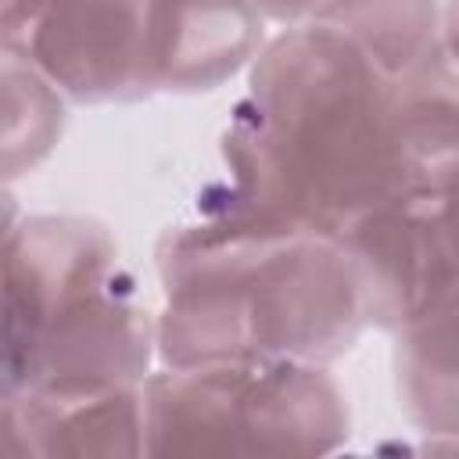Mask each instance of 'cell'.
I'll list each match as a JSON object with an SVG mask.
<instances>
[{"instance_id": "cell-1", "label": "cell", "mask_w": 459, "mask_h": 459, "mask_svg": "<svg viewBox=\"0 0 459 459\" xmlns=\"http://www.w3.org/2000/svg\"><path fill=\"white\" fill-rule=\"evenodd\" d=\"M230 190L219 212L341 237L423 165L394 79L341 29L305 18L262 47L222 133Z\"/></svg>"}, {"instance_id": "cell-2", "label": "cell", "mask_w": 459, "mask_h": 459, "mask_svg": "<svg viewBox=\"0 0 459 459\" xmlns=\"http://www.w3.org/2000/svg\"><path fill=\"white\" fill-rule=\"evenodd\" d=\"M165 305L158 359H341L366 326L359 276L333 237L265 226L219 208L158 240Z\"/></svg>"}, {"instance_id": "cell-3", "label": "cell", "mask_w": 459, "mask_h": 459, "mask_svg": "<svg viewBox=\"0 0 459 459\" xmlns=\"http://www.w3.org/2000/svg\"><path fill=\"white\" fill-rule=\"evenodd\" d=\"M154 351L158 319L97 219L29 215L7 230L4 394L143 384Z\"/></svg>"}, {"instance_id": "cell-4", "label": "cell", "mask_w": 459, "mask_h": 459, "mask_svg": "<svg viewBox=\"0 0 459 459\" xmlns=\"http://www.w3.org/2000/svg\"><path fill=\"white\" fill-rule=\"evenodd\" d=\"M143 455L301 459L348 437V402L319 362L237 359L165 366L143 380Z\"/></svg>"}, {"instance_id": "cell-5", "label": "cell", "mask_w": 459, "mask_h": 459, "mask_svg": "<svg viewBox=\"0 0 459 459\" xmlns=\"http://www.w3.org/2000/svg\"><path fill=\"white\" fill-rule=\"evenodd\" d=\"M366 323L402 333L459 294V158L423 165L341 237Z\"/></svg>"}, {"instance_id": "cell-6", "label": "cell", "mask_w": 459, "mask_h": 459, "mask_svg": "<svg viewBox=\"0 0 459 459\" xmlns=\"http://www.w3.org/2000/svg\"><path fill=\"white\" fill-rule=\"evenodd\" d=\"M0 39L79 104L151 93L147 0H4Z\"/></svg>"}, {"instance_id": "cell-7", "label": "cell", "mask_w": 459, "mask_h": 459, "mask_svg": "<svg viewBox=\"0 0 459 459\" xmlns=\"http://www.w3.org/2000/svg\"><path fill=\"white\" fill-rule=\"evenodd\" d=\"M0 441L32 459H133L147 448L143 384L4 394Z\"/></svg>"}, {"instance_id": "cell-8", "label": "cell", "mask_w": 459, "mask_h": 459, "mask_svg": "<svg viewBox=\"0 0 459 459\" xmlns=\"http://www.w3.org/2000/svg\"><path fill=\"white\" fill-rule=\"evenodd\" d=\"M262 43L251 0H147L151 90H215L240 72Z\"/></svg>"}, {"instance_id": "cell-9", "label": "cell", "mask_w": 459, "mask_h": 459, "mask_svg": "<svg viewBox=\"0 0 459 459\" xmlns=\"http://www.w3.org/2000/svg\"><path fill=\"white\" fill-rule=\"evenodd\" d=\"M394 387L423 434L459 445V294L398 333Z\"/></svg>"}, {"instance_id": "cell-10", "label": "cell", "mask_w": 459, "mask_h": 459, "mask_svg": "<svg viewBox=\"0 0 459 459\" xmlns=\"http://www.w3.org/2000/svg\"><path fill=\"white\" fill-rule=\"evenodd\" d=\"M312 18L355 39L391 79L409 72L441 39L437 0H326Z\"/></svg>"}, {"instance_id": "cell-11", "label": "cell", "mask_w": 459, "mask_h": 459, "mask_svg": "<svg viewBox=\"0 0 459 459\" xmlns=\"http://www.w3.org/2000/svg\"><path fill=\"white\" fill-rule=\"evenodd\" d=\"M405 140L420 165L459 158V61L441 47L394 79Z\"/></svg>"}, {"instance_id": "cell-12", "label": "cell", "mask_w": 459, "mask_h": 459, "mask_svg": "<svg viewBox=\"0 0 459 459\" xmlns=\"http://www.w3.org/2000/svg\"><path fill=\"white\" fill-rule=\"evenodd\" d=\"M258 7L262 18L273 22H298V18H312L326 0H251Z\"/></svg>"}, {"instance_id": "cell-13", "label": "cell", "mask_w": 459, "mask_h": 459, "mask_svg": "<svg viewBox=\"0 0 459 459\" xmlns=\"http://www.w3.org/2000/svg\"><path fill=\"white\" fill-rule=\"evenodd\" d=\"M441 47L459 61V0L441 7Z\"/></svg>"}]
</instances>
